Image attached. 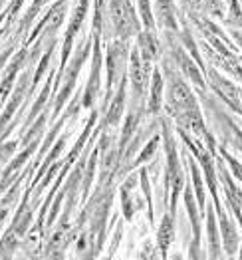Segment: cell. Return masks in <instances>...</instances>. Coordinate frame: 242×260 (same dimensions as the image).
Masks as SVG:
<instances>
[{
    "label": "cell",
    "mask_w": 242,
    "mask_h": 260,
    "mask_svg": "<svg viewBox=\"0 0 242 260\" xmlns=\"http://www.w3.org/2000/svg\"><path fill=\"white\" fill-rule=\"evenodd\" d=\"M161 125H163V139H165L167 165H169V171H167V185H169L171 191H173V195H171V217H175L177 201H179L181 189H183V185H185V175L181 173V165H179V157H177L173 133H171V129H169L167 121H161Z\"/></svg>",
    "instance_id": "cell-1"
},
{
    "label": "cell",
    "mask_w": 242,
    "mask_h": 260,
    "mask_svg": "<svg viewBox=\"0 0 242 260\" xmlns=\"http://www.w3.org/2000/svg\"><path fill=\"white\" fill-rule=\"evenodd\" d=\"M110 16L121 40H127L129 36L139 32V20L129 0H110Z\"/></svg>",
    "instance_id": "cell-2"
},
{
    "label": "cell",
    "mask_w": 242,
    "mask_h": 260,
    "mask_svg": "<svg viewBox=\"0 0 242 260\" xmlns=\"http://www.w3.org/2000/svg\"><path fill=\"white\" fill-rule=\"evenodd\" d=\"M89 50H91V44H84V46L78 50V54L74 56V60H72L70 68H67L66 72H62V76L56 80L58 84H60V82H64V86H62V89H60V95H58V100H56L54 117L60 113V109L64 108V104L67 102V98L72 95V91H74V87H76V82H78V74H80L82 66H84V62H86V58H88Z\"/></svg>",
    "instance_id": "cell-3"
},
{
    "label": "cell",
    "mask_w": 242,
    "mask_h": 260,
    "mask_svg": "<svg viewBox=\"0 0 242 260\" xmlns=\"http://www.w3.org/2000/svg\"><path fill=\"white\" fill-rule=\"evenodd\" d=\"M125 54L127 46L125 42H115L108 50V98L111 95L113 86L125 76Z\"/></svg>",
    "instance_id": "cell-4"
},
{
    "label": "cell",
    "mask_w": 242,
    "mask_h": 260,
    "mask_svg": "<svg viewBox=\"0 0 242 260\" xmlns=\"http://www.w3.org/2000/svg\"><path fill=\"white\" fill-rule=\"evenodd\" d=\"M88 4H89V0H80L78 8H76V12H74V18H72L70 26H67L66 40H64V50H62V64H60V74H58V78L62 76V72H64V68H66V62H67V58H70V52H72V46H74V38H76V34L80 32L82 22H84V18H86ZM58 78H56V80H58Z\"/></svg>",
    "instance_id": "cell-5"
},
{
    "label": "cell",
    "mask_w": 242,
    "mask_h": 260,
    "mask_svg": "<svg viewBox=\"0 0 242 260\" xmlns=\"http://www.w3.org/2000/svg\"><path fill=\"white\" fill-rule=\"evenodd\" d=\"M99 70H101V46H99V36L95 34V38H93V62H91L88 87H86V93H84V106L86 108L93 106L95 95L99 91Z\"/></svg>",
    "instance_id": "cell-6"
},
{
    "label": "cell",
    "mask_w": 242,
    "mask_h": 260,
    "mask_svg": "<svg viewBox=\"0 0 242 260\" xmlns=\"http://www.w3.org/2000/svg\"><path fill=\"white\" fill-rule=\"evenodd\" d=\"M209 78H211V84L215 87L217 95L222 98L236 113H240V89H238V86H234V84H230L228 80H224V78H222L220 74H217L215 70H211Z\"/></svg>",
    "instance_id": "cell-7"
},
{
    "label": "cell",
    "mask_w": 242,
    "mask_h": 260,
    "mask_svg": "<svg viewBox=\"0 0 242 260\" xmlns=\"http://www.w3.org/2000/svg\"><path fill=\"white\" fill-rule=\"evenodd\" d=\"M30 78H32V76H30V72H24L22 78H20V82H18V86L14 87V91H10V93H12V100L6 104V108H4V113L0 115V135L4 133L6 125L12 121V115L18 111L20 104L24 102V95H26V87H28V80H30Z\"/></svg>",
    "instance_id": "cell-8"
},
{
    "label": "cell",
    "mask_w": 242,
    "mask_h": 260,
    "mask_svg": "<svg viewBox=\"0 0 242 260\" xmlns=\"http://www.w3.org/2000/svg\"><path fill=\"white\" fill-rule=\"evenodd\" d=\"M147 72H149V62H145L137 48L131 52V84H133V91L141 98L145 95V82H147Z\"/></svg>",
    "instance_id": "cell-9"
},
{
    "label": "cell",
    "mask_w": 242,
    "mask_h": 260,
    "mask_svg": "<svg viewBox=\"0 0 242 260\" xmlns=\"http://www.w3.org/2000/svg\"><path fill=\"white\" fill-rule=\"evenodd\" d=\"M215 207H217V211H219V224H220V233H222V240H224V248H226L228 254H236V250H238V242H240L238 231H236L234 224L226 218L224 211H222V207H220V203H217Z\"/></svg>",
    "instance_id": "cell-10"
},
{
    "label": "cell",
    "mask_w": 242,
    "mask_h": 260,
    "mask_svg": "<svg viewBox=\"0 0 242 260\" xmlns=\"http://www.w3.org/2000/svg\"><path fill=\"white\" fill-rule=\"evenodd\" d=\"M135 183H137V173L127 177V181L121 185V209H123V215H125L127 220H131L137 209H141V201H135L133 199V187H135Z\"/></svg>",
    "instance_id": "cell-11"
},
{
    "label": "cell",
    "mask_w": 242,
    "mask_h": 260,
    "mask_svg": "<svg viewBox=\"0 0 242 260\" xmlns=\"http://www.w3.org/2000/svg\"><path fill=\"white\" fill-rule=\"evenodd\" d=\"M26 64V50H20L16 56H14V60H12V64L8 68V72L4 74V78H2V82H0V100L4 102L6 100V95L12 91V84H14V78H16V74H18V70Z\"/></svg>",
    "instance_id": "cell-12"
},
{
    "label": "cell",
    "mask_w": 242,
    "mask_h": 260,
    "mask_svg": "<svg viewBox=\"0 0 242 260\" xmlns=\"http://www.w3.org/2000/svg\"><path fill=\"white\" fill-rule=\"evenodd\" d=\"M125 84H127V80H125V76H123V78L119 80V89H117L115 98L111 100L110 108H108L106 123H110V125H117V121H119L121 115H123V106H125Z\"/></svg>",
    "instance_id": "cell-13"
},
{
    "label": "cell",
    "mask_w": 242,
    "mask_h": 260,
    "mask_svg": "<svg viewBox=\"0 0 242 260\" xmlns=\"http://www.w3.org/2000/svg\"><path fill=\"white\" fill-rule=\"evenodd\" d=\"M173 239H175V217L165 215L159 224V233H157V244H159L163 256H167V250H169Z\"/></svg>",
    "instance_id": "cell-14"
},
{
    "label": "cell",
    "mask_w": 242,
    "mask_h": 260,
    "mask_svg": "<svg viewBox=\"0 0 242 260\" xmlns=\"http://www.w3.org/2000/svg\"><path fill=\"white\" fill-rule=\"evenodd\" d=\"M173 56H175V62L179 66H181V70L197 84L198 87H204V82H202V76H200V72H198V68L195 64H193V60L185 54V50L183 48H179V46H175L173 48Z\"/></svg>",
    "instance_id": "cell-15"
},
{
    "label": "cell",
    "mask_w": 242,
    "mask_h": 260,
    "mask_svg": "<svg viewBox=\"0 0 242 260\" xmlns=\"http://www.w3.org/2000/svg\"><path fill=\"white\" fill-rule=\"evenodd\" d=\"M137 52L139 56L151 64L155 56H157V40H155L153 30H145L139 34V42H137Z\"/></svg>",
    "instance_id": "cell-16"
},
{
    "label": "cell",
    "mask_w": 242,
    "mask_h": 260,
    "mask_svg": "<svg viewBox=\"0 0 242 260\" xmlns=\"http://www.w3.org/2000/svg\"><path fill=\"white\" fill-rule=\"evenodd\" d=\"M28 193H30V189H28ZM28 193L24 195L22 207L18 209V213H16V217H14V222H12V226H10L18 237L26 235V231H28V226H30V218H32V209L28 207Z\"/></svg>",
    "instance_id": "cell-17"
},
{
    "label": "cell",
    "mask_w": 242,
    "mask_h": 260,
    "mask_svg": "<svg viewBox=\"0 0 242 260\" xmlns=\"http://www.w3.org/2000/svg\"><path fill=\"white\" fill-rule=\"evenodd\" d=\"M161 100H163V76L159 70H155L151 80V93H149V111L153 115L161 111Z\"/></svg>",
    "instance_id": "cell-18"
},
{
    "label": "cell",
    "mask_w": 242,
    "mask_h": 260,
    "mask_svg": "<svg viewBox=\"0 0 242 260\" xmlns=\"http://www.w3.org/2000/svg\"><path fill=\"white\" fill-rule=\"evenodd\" d=\"M206 231H209V244H211V256L219 258L220 256V242H219V231H217V218L215 211L209 207L206 211Z\"/></svg>",
    "instance_id": "cell-19"
},
{
    "label": "cell",
    "mask_w": 242,
    "mask_h": 260,
    "mask_svg": "<svg viewBox=\"0 0 242 260\" xmlns=\"http://www.w3.org/2000/svg\"><path fill=\"white\" fill-rule=\"evenodd\" d=\"M139 121H141V113H139L137 109L129 111V115H127V119H125V125H123V133H121V143H119V149H121V151H123V147L129 143V139L135 135Z\"/></svg>",
    "instance_id": "cell-20"
},
{
    "label": "cell",
    "mask_w": 242,
    "mask_h": 260,
    "mask_svg": "<svg viewBox=\"0 0 242 260\" xmlns=\"http://www.w3.org/2000/svg\"><path fill=\"white\" fill-rule=\"evenodd\" d=\"M157 12L159 18L163 22V26L177 30V18H175V8L171 4V0H157Z\"/></svg>",
    "instance_id": "cell-21"
},
{
    "label": "cell",
    "mask_w": 242,
    "mask_h": 260,
    "mask_svg": "<svg viewBox=\"0 0 242 260\" xmlns=\"http://www.w3.org/2000/svg\"><path fill=\"white\" fill-rule=\"evenodd\" d=\"M18 239L20 237L12 229H8L4 233V237L0 239V258H12V254L16 250V244H18Z\"/></svg>",
    "instance_id": "cell-22"
},
{
    "label": "cell",
    "mask_w": 242,
    "mask_h": 260,
    "mask_svg": "<svg viewBox=\"0 0 242 260\" xmlns=\"http://www.w3.org/2000/svg\"><path fill=\"white\" fill-rule=\"evenodd\" d=\"M64 147H66V135H64V137H62L60 141H56L54 149H52V151L48 153V155H46L44 163H42V167H40V173L36 175V179H34V185H36V183H38V181L42 179V175H44L46 171H48V167H50V165H52V163L56 161V157H58V155L62 153V149H64Z\"/></svg>",
    "instance_id": "cell-23"
},
{
    "label": "cell",
    "mask_w": 242,
    "mask_h": 260,
    "mask_svg": "<svg viewBox=\"0 0 242 260\" xmlns=\"http://www.w3.org/2000/svg\"><path fill=\"white\" fill-rule=\"evenodd\" d=\"M50 93H52V78L48 80V84L44 86V89H42V93H40V98L36 100V104L32 106V111H30V115H28V119H26V125H30L38 115H40V111H42V108H44V104L48 102V98H50Z\"/></svg>",
    "instance_id": "cell-24"
},
{
    "label": "cell",
    "mask_w": 242,
    "mask_h": 260,
    "mask_svg": "<svg viewBox=\"0 0 242 260\" xmlns=\"http://www.w3.org/2000/svg\"><path fill=\"white\" fill-rule=\"evenodd\" d=\"M137 177L141 179V189L143 195L147 199V209H149V220L155 222V211H153V197H151V185H149V177H147V169H139Z\"/></svg>",
    "instance_id": "cell-25"
},
{
    "label": "cell",
    "mask_w": 242,
    "mask_h": 260,
    "mask_svg": "<svg viewBox=\"0 0 242 260\" xmlns=\"http://www.w3.org/2000/svg\"><path fill=\"white\" fill-rule=\"evenodd\" d=\"M52 52H54V42H50L48 46V50H46V54L42 56V60H40V64L36 68V72H34V78H32V89L40 84V80H42V76H44L46 68L50 64V60H52Z\"/></svg>",
    "instance_id": "cell-26"
},
{
    "label": "cell",
    "mask_w": 242,
    "mask_h": 260,
    "mask_svg": "<svg viewBox=\"0 0 242 260\" xmlns=\"http://www.w3.org/2000/svg\"><path fill=\"white\" fill-rule=\"evenodd\" d=\"M46 119H48V117H46V113H40V115L36 117L34 125L26 131V135H24V145H28L30 141H34V139H38V137H40V133H42V129H44Z\"/></svg>",
    "instance_id": "cell-27"
},
{
    "label": "cell",
    "mask_w": 242,
    "mask_h": 260,
    "mask_svg": "<svg viewBox=\"0 0 242 260\" xmlns=\"http://www.w3.org/2000/svg\"><path fill=\"white\" fill-rule=\"evenodd\" d=\"M95 165H97V151L91 155V159H89V165H88V169H86V173H82V175H84V185H82L84 199L89 195V189H91V179H93V173H95Z\"/></svg>",
    "instance_id": "cell-28"
},
{
    "label": "cell",
    "mask_w": 242,
    "mask_h": 260,
    "mask_svg": "<svg viewBox=\"0 0 242 260\" xmlns=\"http://www.w3.org/2000/svg\"><path fill=\"white\" fill-rule=\"evenodd\" d=\"M191 173H193V183H195V189H197V197H198V207L204 209V191H202V177H200V171L197 169L195 161L191 159Z\"/></svg>",
    "instance_id": "cell-29"
},
{
    "label": "cell",
    "mask_w": 242,
    "mask_h": 260,
    "mask_svg": "<svg viewBox=\"0 0 242 260\" xmlns=\"http://www.w3.org/2000/svg\"><path fill=\"white\" fill-rule=\"evenodd\" d=\"M139 14H141V20L145 22L147 30H153L155 18L151 14V2L149 0H139Z\"/></svg>",
    "instance_id": "cell-30"
},
{
    "label": "cell",
    "mask_w": 242,
    "mask_h": 260,
    "mask_svg": "<svg viewBox=\"0 0 242 260\" xmlns=\"http://www.w3.org/2000/svg\"><path fill=\"white\" fill-rule=\"evenodd\" d=\"M157 145H159V139L157 137H151L149 139V143L143 147V151L139 153V157H137V161H135V165H139V163H145V161H149L151 157L155 155L157 151Z\"/></svg>",
    "instance_id": "cell-31"
},
{
    "label": "cell",
    "mask_w": 242,
    "mask_h": 260,
    "mask_svg": "<svg viewBox=\"0 0 242 260\" xmlns=\"http://www.w3.org/2000/svg\"><path fill=\"white\" fill-rule=\"evenodd\" d=\"M183 36V42H185V48H189V52L197 58V64L198 66H202V62H200V58H198V52H197V46H195V42H193V38H191V32L185 28V32L181 34Z\"/></svg>",
    "instance_id": "cell-32"
},
{
    "label": "cell",
    "mask_w": 242,
    "mask_h": 260,
    "mask_svg": "<svg viewBox=\"0 0 242 260\" xmlns=\"http://www.w3.org/2000/svg\"><path fill=\"white\" fill-rule=\"evenodd\" d=\"M24 4V0H14L12 4H10V8H8V12L4 14V18H6V24H10L12 22V18L16 16V12L20 10V6Z\"/></svg>",
    "instance_id": "cell-33"
},
{
    "label": "cell",
    "mask_w": 242,
    "mask_h": 260,
    "mask_svg": "<svg viewBox=\"0 0 242 260\" xmlns=\"http://www.w3.org/2000/svg\"><path fill=\"white\" fill-rule=\"evenodd\" d=\"M204 4H206V8L215 14V16H219V18H222L224 16V12H222V6H220L219 0H202Z\"/></svg>",
    "instance_id": "cell-34"
},
{
    "label": "cell",
    "mask_w": 242,
    "mask_h": 260,
    "mask_svg": "<svg viewBox=\"0 0 242 260\" xmlns=\"http://www.w3.org/2000/svg\"><path fill=\"white\" fill-rule=\"evenodd\" d=\"M220 153H222V157H224V159L230 163V167H232V171H234V175H236V179H240V165H238V161H234V159H232L228 153L224 151L222 147H220Z\"/></svg>",
    "instance_id": "cell-35"
},
{
    "label": "cell",
    "mask_w": 242,
    "mask_h": 260,
    "mask_svg": "<svg viewBox=\"0 0 242 260\" xmlns=\"http://www.w3.org/2000/svg\"><path fill=\"white\" fill-rule=\"evenodd\" d=\"M12 52H14V46H12V44H8V48H6V50H4L2 54H0V68L4 66V62L8 60V56H10Z\"/></svg>",
    "instance_id": "cell-36"
},
{
    "label": "cell",
    "mask_w": 242,
    "mask_h": 260,
    "mask_svg": "<svg viewBox=\"0 0 242 260\" xmlns=\"http://www.w3.org/2000/svg\"><path fill=\"white\" fill-rule=\"evenodd\" d=\"M6 217H8V207H2V209H0V226H2V222H4Z\"/></svg>",
    "instance_id": "cell-37"
}]
</instances>
